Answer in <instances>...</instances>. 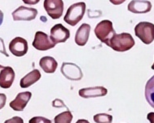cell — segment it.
<instances>
[{
    "label": "cell",
    "instance_id": "cell-1",
    "mask_svg": "<svg viewBox=\"0 0 154 123\" xmlns=\"http://www.w3.org/2000/svg\"><path fill=\"white\" fill-rule=\"evenodd\" d=\"M107 46L117 52H126L135 46L132 36L128 32L115 34L107 43Z\"/></svg>",
    "mask_w": 154,
    "mask_h": 123
},
{
    "label": "cell",
    "instance_id": "cell-2",
    "mask_svg": "<svg viewBox=\"0 0 154 123\" xmlns=\"http://www.w3.org/2000/svg\"><path fill=\"white\" fill-rule=\"evenodd\" d=\"M86 4L83 2L72 4L67 9L64 16V21L71 26H75L85 16Z\"/></svg>",
    "mask_w": 154,
    "mask_h": 123
},
{
    "label": "cell",
    "instance_id": "cell-3",
    "mask_svg": "<svg viewBox=\"0 0 154 123\" xmlns=\"http://www.w3.org/2000/svg\"><path fill=\"white\" fill-rule=\"evenodd\" d=\"M135 34L145 45L154 40V24L149 22H140L135 27Z\"/></svg>",
    "mask_w": 154,
    "mask_h": 123
},
{
    "label": "cell",
    "instance_id": "cell-4",
    "mask_svg": "<svg viewBox=\"0 0 154 123\" xmlns=\"http://www.w3.org/2000/svg\"><path fill=\"white\" fill-rule=\"evenodd\" d=\"M96 37L102 43L107 45L114 35L116 34L113 27V23L108 20H104L97 24L94 29Z\"/></svg>",
    "mask_w": 154,
    "mask_h": 123
},
{
    "label": "cell",
    "instance_id": "cell-5",
    "mask_svg": "<svg viewBox=\"0 0 154 123\" xmlns=\"http://www.w3.org/2000/svg\"><path fill=\"white\" fill-rule=\"evenodd\" d=\"M44 8L53 20H58L63 13L64 3L63 0H45Z\"/></svg>",
    "mask_w": 154,
    "mask_h": 123
},
{
    "label": "cell",
    "instance_id": "cell-6",
    "mask_svg": "<svg viewBox=\"0 0 154 123\" xmlns=\"http://www.w3.org/2000/svg\"><path fill=\"white\" fill-rule=\"evenodd\" d=\"M61 72L64 77L69 80L78 81L83 78V72L80 67L72 62H63Z\"/></svg>",
    "mask_w": 154,
    "mask_h": 123
},
{
    "label": "cell",
    "instance_id": "cell-7",
    "mask_svg": "<svg viewBox=\"0 0 154 123\" xmlns=\"http://www.w3.org/2000/svg\"><path fill=\"white\" fill-rule=\"evenodd\" d=\"M37 10L35 8L20 6L11 15L15 21H31L37 17Z\"/></svg>",
    "mask_w": 154,
    "mask_h": 123
},
{
    "label": "cell",
    "instance_id": "cell-8",
    "mask_svg": "<svg viewBox=\"0 0 154 123\" xmlns=\"http://www.w3.org/2000/svg\"><path fill=\"white\" fill-rule=\"evenodd\" d=\"M32 46L37 50L45 51L54 48L55 44L51 40L46 33L37 31L35 34L34 40L32 41Z\"/></svg>",
    "mask_w": 154,
    "mask_h": 123
},
{
    "label": "cell",
    "instance_id": "cell-9",
    "mask_svg": "<svg viewBox=\"0 0 154 123\" xmlns=\"http://www.w3.org/2000/svg\"><path fill=\"white\" fill-rule=\"evenodd\" d=\"M70 38V31L62 24H57L51 29V40L54 44L65 42Z\"/></svg>",
    "mask_w": 154,
    "mask_h": 123
},
{
    "label": "cell",
    "instance_id": "cell-10",
    "mask_svg": "<svg viewBox=\"0 0 154 123\" xmlns=\"http://www.w3.org/2000/svg\"><path fill=\"white\" fill-rule=\"evenodd\" d=\"M29 50L28 41L23 38H14L9 44V50L16 57H22L25 55Z\"/></svg>",
    "mask_w": 154,
    "mask_h": 123
},
{
    "label": "cell",
    "instance_id": "cell-11",
    "mask_svg": "<svg viewBox=\"0 0 154 123\" xmlns=\"http://www.w3.org/2000/svg\"><path fill=\"white\" fill-rule=\"evenodd\" d=\"M152 3L147 0H132L128 6V11L135 14H145L152 10Z\"/></svg>",
    "mask_w": 154,
    "mask_h": 123
},
{
    "label": "cell",
    "instance_id": "cell-12",
    "mask_svg": "<svg viewBox=\"0 0 154 123\" xmlns=\"http://www.w3.org/2000/svg\"><path fill=\"white\" fill-rule=\"evenodd\" d=\"M32 97V93L30 92H20L12 101L10 102V107L15 111H23L26 107L27 104Z\"/></svg>",
    "mask_w": 154,
    "mask_h": 123
},
{
    "label": "cell",
    "instance_id": "cell-13",
    "mask_svg": "<svg viewBox=\"0 0 154 123\" xmlns=\"http://www.w3.org/2000/svg\"><path fill=\"white\" fill-rule=\"evenodd\" d=\"M15 76V71L11 67H4L0 72V87L5 89L11 88Z\"/></svg>",
    "mask_w": 154,
    "mask_h": 123
},
{
    "label": "cell",
    "instance_id": "cell-14",
    "mask_svg": "<svg viewBox=\"0 0 154 123\" xmlns=\"http://www.w3.org/2000/svg\"><path fill=\"white\" fill-rule=\"evenodd\" d=\"M107 92L108 91L106 88L101 87V86H97V87L81 88L79 91V95L83 98L88 99V98H95V97L106 96Z\"/></svg>",
    "mask_w": 154,
    "mask_h": 123
},
{
    "label": "cell",
    "instance_id": "cell-15",
    "mask_svg": "<svg viewBox=\"0 0 154 123\" xmlns=\"http://www.w3.org/2000/svg\"><path fill=\"white\" fill-rule=\"evenodd\" d=\"M91 26L88 24H82L77 29L75 41L79 46H85L88 42V38L90 35Z\"/></svg>",
    "mask_w": 154,
    "mask_h": 123
},
{
    "label": "cell",
    "instance_id": "cell-16",
    "mask_svg": "<svg viewBox=\"0 0 154 123\" xmlns=\"http://www.w3.org/2000/svg\"><path fill=\"white\" fill-rule=\"evenodd\" d=\"M42 77L41 72L37 69L32 70V71H30L29 74H27L25 76L22 78L20 85L22 88H29L35 83H37Z\"/></svg>",
    "mask_w": 154,
    "mask_h": 123
},
{
    "label": "cell",
    "instance_id": "cell-17",
    "mask_svg": "<svg viewBox=\"0 0 154 123\" xmlns=\"http://www.w3.org/2000/svg\"><path fill=\"white\" fill-rule=\"evenodd\" d=\"M39 65L41 68L48 74H52L55 72L58 67V62L53 57L45 56L43 57L39 61Z\"/></svg>",
    "mask_w": 154,
    "mask_h": 123
},
{
    "label": "cell",
    "instance_id": "cell-18",
    "mask_svg": "<svg viewBox=\"0 0 154 123\" xmlns=\"http://www.w3.org/2000/svg\"><path fill=\"white\" fill-rule=\"evenodd\" d=\"M144 94L147 102L154 109V75L147 82Z\"/></svg>",
    "mask_w": 154,
    "mask_h": 123
},
{
    "label": "cell",
    "instance_id": "cell-19",
    "mask_svg": "<svg viewBox=\"0 0 154 123\" xmlns=\"http://www.w3.org/2000/svg\"><path fill=\"white\" fill-rule=\"evenodd\" d=\"M73 116L70 111H66L59 113L54 118V123H71Z\"/></svg>",
    "mask_w": 154,
    "mask_h": 123
},
{
    "label": "cell",
    "instance_id": "cell-20",
    "mask_svg": "<svg viewBox=\"0 0 154 123\" xmlns=\"http://www.w3.org/2000/svg\"><path fill=\"white\" fill-rule=\"evenodd\" d=\"M93 120L97 123H111L113 117L107 113H98L94 115Z\"/></svg>",
    "mask_w": 154,
    "mask_h": 123
},
{
    "label": "cell",
    "instance_id": "cell-21",
    "mask_svg": "<svg viewBox=\"0 0 154 123\" xmlns=\"http://www.w3.org/2000/svg\"><path fill=\"white\" fill-rule=\"evenodd\" d=\"M29 123H52V122L43 117H33L29 120Z\"/></svg>",
    "mask_w": 154,
    "mask_h": 123
},
{
    "label": "cell",
    "instance_id": "cell-22",
    "mask_svg": "<svg viewBox=\"0 0 154 123\" xmlns=\"http://www.w3.org/2000/svg\"><path fill=\"white\" fill-rule=\"evenodd\" d=\"M4 123H24V120L20 117H13V118L8 119Z\"/></svg>",
    "mask_w": 154,
    "mask_h": 123
},
{
    "label": "cell",
    "instance_id": "cell-23",
    "mask_svg": "<svg viewBox=\"0 0 154 123\" xmlns=\"http://www.w3.org/2000/svg\"><path fill=\"white\" fill-rule=\"evenodd\" d=\"M0 53H2L3 54H4L5 56L9 57V54L7 53V50H6L4 41H3V40L1 38H0Z\"/></svg>",
    "mask_w": 154,
    "mask_h": 123
},
{
    "label": "cell",
    "instance_id": "cell-24",
    "mask_svg": "<svg viewBox=\"0 0 154 123\" xmlns=\"http://www.w3.org/2000/svg\"><path fill=\"white\" fill-rule=\"evenodd\" d=\"M6 101H7V96L5 94L0 93V110H2L5 106Z\"/></svg>",
    "mask_w": 154,
    "mask_h": 123
},
{
    "label": "cell",
    "instance_id": "cell-25",
    "mask_svg": "<svg viewBox=\"0 0 154 123\" xmlns=\"http://www.w3.org/2000/svg\"><path fill=\"white\" fill-rule=\"evenodd\" d=\"M22 1L28 5H35L40 2V0H22Z\"/></svg>",
    "mask_w": 154,
    "mask_h": 123
},
{
    "label": "cell",
    "instance_id": "cell-26",
    "mask_svg": "<svg viewBox=\"0 0 154 123\" xmlns=\"http://www.w3.org/2000/svg\"><path fill=\"white\" fill-rule=\"evenodd\" d=\"M109 2L114 5H120L126 2V0H109Z\"/></svg>",
    "mask_w": 154,
    "mask_h": 123
},
{
    "label": "cell",
    "instance_id": "cell-27",
    "mask_svg": "<svg viewBox=\"0 0 154 123\" xmlns=\"http://www.w3.org/2000/svg\"><path fill=\"white\" fill-rule=\"evenodd\" d=\"M147 119L150 122V123H154V112H149L147 115Z\"/></svg>",
    "mask_w": 154,
    "mask_h": 123
},
{
    "label": "cell",
    "instance_id": "cell-28",
    "mask_svg": "<svg viewBox=\"0 0 154 123\" xmlns=\"http://www.w3.org/2000/svg\"><path fill=\"white\" fill-rule=\"evenodd\" d=\"M3 11L0 10V26H1L2 24H3Z\"/></svg>",
    "mask_w": 154,
    "mask_h": 123
},
{
    "label": "cell",
    "instance_id": "cell-29",
    "mask_svg": "<svg viewBox=\"0 0 154 123\" xmlns=\"http://www.w3.org/2000/svg\"><path fill=\"white\" fill-rule=\"evenodd\" d=\"M75 123H89L88 120H85V119H80L78 120Z\"/></svg>",
    "mask_w": 154,
    "mask_h": 123
},
{
    "label": "cell",
    "instance_id": "cell-30",
    "mask_svg": "<svg viewBox=\"0 0 154 123\" xmlns=\"http://www.w3.org/2000/svg\"><path fill=\"white\" fill-rule=\"evenodd\" d=\"M4 68V67L3 66H2V65H0V72H1V70Z\"/></svg>",
    "mask_w": 154,
    "mask_h": 123
},
{
    "label": "cell",
    "instance_id": "cell-31",
    "mask_svg": "<svg viewBox=\"0 0 154 123\" xmlns=\"http://www.w3.org/2000/svg\"><path fill=\"white\" fill-rule=\"evenodd\" d=\"M152 69L154 70V63H153V64H152Z\"/></svg>",
    "mask_w": 154,
    "mask_h": 123
}]
</instances>
